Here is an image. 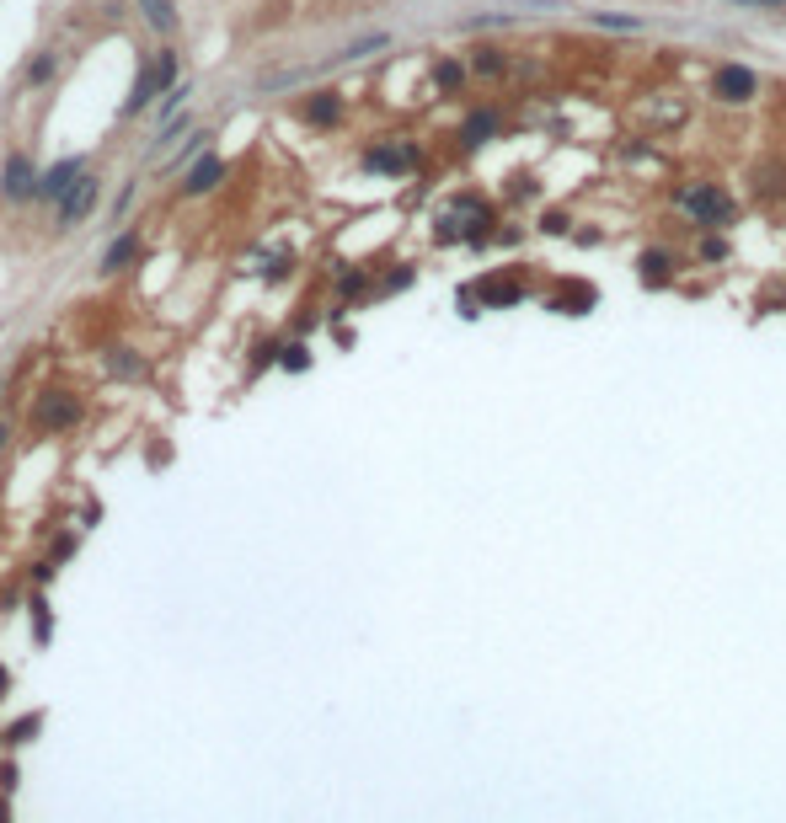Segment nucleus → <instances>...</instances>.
<instances>
[{
	"instance_id": "obj_1",
	"label": "nucleus",
	"mask_w": 786,
	"mask_h": 823,
	"mask_svg": "<svg viewBox=\"0 0 786 823\" xmlns=\"http://www.w3.org/2000/svg\"><path fill=\"white\" fill-rule=\"evenodd\" d=\"M172 81H177V54H150L145 70H140V81H134L129 113H140V107H150L161 91H172Z\"/></svg>"
},
{
	"instance_id": "obj_2",
	"label": "nucleus",
	"mask_w": 786,
	"mask_h": 823,
	"mask_svg": "<svg viewBox=\"0 0 786 823\" xmlns=\"http://www.w3.org/2000/svg\"><path fill=\"white\" fill-rule=\"evenodd\" d=\"M680 204H685V214H696V225H728V220H733V198L722 193V188H712V182H696V188H685Z\"/></svg>"
},
{
	"instance_id": "obj_3",
	"label": "nucleus",
	"mask_w": 786,
	"mask_h": 823,
	"mask_svg": "<svg viewBox=\"0 0 786 823\" xmlns=\"http://www.w3.org/2000/svg\"><path fill=\"white\" fill-rule=\"evenodd\" d=\"M754 91H760V81H754V70H744V65H722L712 75V97L717 102H749Z\"/></svg>"
},
{
	"instance_id": "obj_4",
	"label": "nucleus",
	"mask_w": 786,
	"mask_h": 823,
	"mask_svg": "<svg viewBox=\"0 0 786 823\" xmlns=\"http://www.w3.org/2000/svg\"><path fill=\"white\" fill-rule=\"evenodd\" d=\"M75 417H81V407H75V396H65V391H49L33 407V423L38 428H49V433H59V428H70Z\"/></svg>"
},
{
	"instance_id": "obj_5",
	"label": "nucleus",
	"mask_w": 786,
	"mask_h": 823,
	"mask_svg": "<svg viewBox=\"0 0 786 823\" xmlns=\"http://www.w3.org/2000/svg\"><path fill=\"white\" fill-rule=\"evenodd\" d=\"M0 193H6V198L38 193V172H33V161H27V155H11V161H6V182H0Z\"/></svg>"
},
{
	"instance_id": "obj_6",
	"label": "nucleus",
	"mask_w": 786,
	"mask_h": 823,
	"mask_svg": "<svg viewBox=\"0 0 786 823\" xmlns=\"http://www.w3.org/2000/svg\"><path fill=\"white\" fill-rule=\"evenodd\" d=\"M369 166H375V172H412V166H418V150L412 145H380V150H369Z\"/></svg>"
},
{
	"instance_id": "obj_7",
	"label": "nucleus",
	"mask_w": 786,
	"mask_h": 823,
	"mask_svg": "<svg viewBox=\"0 0 786 823\" xmlns=\"http://www.w3.org/2000/svg\"><path fill=\"white\" fill-rule=\"evenodd\" d=\"M75 182H81V161H59L54 172L38 182V193H43V198H65V193L75 188Z\"/></svg>"
},
{
	"instance_id": "obj_8",
	"label": "nucleus",
	"mask_w": 786,
	"mask_h": 823,
	"mask_svg": "<svg viewBox=\"0 0 786 823\" xmlns=\"http://www.w3.org/2000/svg\"><path fill=\"white\" fill-rule=\"evenodd\" d=\"M91 198H97V182H75V188L65 193V204H59V220H81V214L91 209Z\"/></svg>"
},
{
	"instance_id": "obj_9",
	"label": "nucleus",
	"mask_w": 786,
	"mask_h": 823,
	"mask_svg": "<svg viewBox=\"0 0 786 823\" xmlns=\"http://www.w3.org/2000/svg\"><path fill=\"white\" fill-rule=\"evenodd\" d=\"M300 113H305V123H332L343 113V102H337V91H311V102H305Z\"/></svg>"
},
{
	"instance_id": "obj_10",
	"label": "nucleus",
	"mask_w": 786,
	"mask_h": 823,
	"mask_svg": "<svg viewBox=\"0 0 786 823\" xmlns=\"http://www.w3.org/2000/svg\"><path fill=\"white\" fill-rule=\"evenodd\" d=\"M220 177H225V161H220V155H204V161L188 172V193H209Z\"/></svg>"
},
{
	"instance_id": "obj_11",
	"label": "nucleus",
	"mask_w": 786,
	"mask_h": 823,
	"mask_svg": "<svg viewBox=\"0 0 786 823\" xmlns=\"http://www.w3.org/2000/svg\"><path fill=\"white\" fill-rule=\"evenodd\" d=\"M637 268H642V284H669V278H674L669 252H642V257H637Z\"/></svg>"
},
{
	"instance_id": "obj_12",
	"label": "nucleus",
	"mask_w": 786,
	"mask_h": 823,
	"mask_svg": "<svg viewBox=\"0 0 786 823\" xmlns=\"http://www.w3.org/2000/svg\"><path fill=\"white\" fill-rule=\"evenodd\" d=\"M589 305H594V289H589V284H573L567 294H557V300H551V310H562V316H583Z\"/></svg>"
},
{
	"instance_id": "obj_13",
	"label": "nucleus",
	"mask_w": 786,
	"mask_h": 823,
	"mask_svg": "<svg viewBox=\"0 0 786 823\" xmlns=\"http://www.w3.org/2000/svg\"><path fill=\"white\" fill-rule=\"evenodd\" d=\"M482 300H487V305H514V300H519V284H508V278H487V284H482Z\"/></svg>"
},
{
	"instance_id": "obj_14",
	"label": "nucleus",
	"mask_w": 786,
	"mask_h": 823,
	"mask_svg": "<svg viewBox=\"0 0 786 823\" xmlns=\"http://www.w3.org/2000/svg\"><path fill=\"white\" fill-rule=\"evenodd\" d=\"M140 11H145V17L161 27V33H172V27H177V11H172V0H140Z\"/></svg>"
},
{
	"instance_id": "obj_15",
	"label": "nucleus",
	"mask_w": 786,
	"mask_h": 823,
	"mask_svg": "<svg viewBox=\"0 0 786 823\" xmlns=\"http://www.w3.org/2000/svg\"><path fill=\"white\" fill-rule=\"evenodd\" d=\"M129 257H134V236H118L113 246H107V262H102V268H107V273H118Z\"/></svg>"
},
{
	"instance_id": "obj_16",
	"label": "nucleus",
	"mask_w": 786,
	"mask_h": 823,
	"mask_svg": "<svg viewBox=\"0 0 786 823\" xmlns=\"http://www.w3.org/2000/svg\"><path fill=\"white\" fill-rule=\"evenodd\" d=\"M492 129H498V118H492V113H476V118L466 123V145H482Z\"/></svg>"
},
{
	"instance_id": "obj_17",
	"label": "nucleus",
	"mask_w": 786,
	"mask_h": 823,
	"mask_svg": "<svg viewBox=\"0 0 786 823\" xmlns=\"http://www.w3.org/2000/svg\"><path fill=\"white\" fill-rule=\"evenodd\" d=\"M476 70H482V75H498V70H503V54H498V49H476Z\"/></svg>"
},
{
	"instance_id": "obj_18",
	"label": "nucleus",
	"mask_w": 786,
	"mask_h": 823,
	"mask_svg": "<svg viewBox=\"0 0 786 823\" xmlns=\"http://www.w3.org/2000/svg\"><path fill=\"white\" fill-rule=\"evenodd\" d=\"M434 81H439L444 91H455V86H460V65H455V59H444V65L434 70Z\"/></svg>"
},
{
	"instance_id": "obj_19",
	"label": "nucleus",
	"mask_w": 786,
	"mask_h": 823,
	"mask_svg": "<svg viewBox=\"0 0 786 823\" xmlns=\"http://www.w3.org/2000/svg\"><path fill=\"white\" fill-rule=\"evenodd\" d=\"M594 22L599 27H621V33H637V27H642L637 17H610V11H605V17H594Z\"/></svg>"
},
{
	"instance_id": "obj_20",
	"label": "nucleus",
	"mask_w": 786,
	"mask_h": 823,
	"mask_svg": "<svg viewBox=\"0 0 786 823\" xmlns=\"http://www.w3.org/2000/svg\"><path fill=\"white\" fill-rule=\"evenodd\" d=\"M305 364H311V353H305L300 343H295V348H284V369H305Z\"/></svg>"
},
{
	"instance_id": "obj_21",
	"label": "nucleus",
	"mask_w": 786,
	"mask_h": 823,
	"mask_svg": "<svg viewBox=\"0 0 786 823\" xmlns=\"http://www.w3.org/2000/svg\"><path fill=\"white\" fill-rule=\"evenodd\" d=\"M33 733H38V717H33V722H17V727H11V743H27Z\"/></svg>"
},
{
	"instance_id": "obj_22",
	"label": "nucleus",
	"mask_w": 786,
	"mask_h": 823,
	"mask_svg": "<svg viewBox=\"0 0 786 823\" xmlns=\"http://www.w3.org/2000/svg\"><path fill=\"white\" fill-rule=\"evenodd\" d=\"M744 6H786V0H744Z\"/></svg>"
},
{
	"instance_id": "obj_23",
	"label": "nucleus",
	"mask_w": 786,
	"mask_h": 823,
	"mask_svg": "<svg viewBox=\"0 0 786 823\" xmlns=\"http://www.w3.org/2000/svg\"><path fill=\"white\" fill-rule=\"evenodd\" d=\"M6 690H11V674H6V669H0V695H6Z\"/></svg>"
},
{
	"instance_id": "obj_24",
	"label": "nucleus",
	"mask_w": 786,
	"mask_h": 823,
	"mask_svg": "<svg viewBox=\"0 0 786 823\" xmlns=\"http://www.w3.org/2000/svg\"><path fill=\"white\" fill-rule=\"evenodd\" d=\"M0 444H6V428H0Z\"/></svg>"
}]
</instances>
